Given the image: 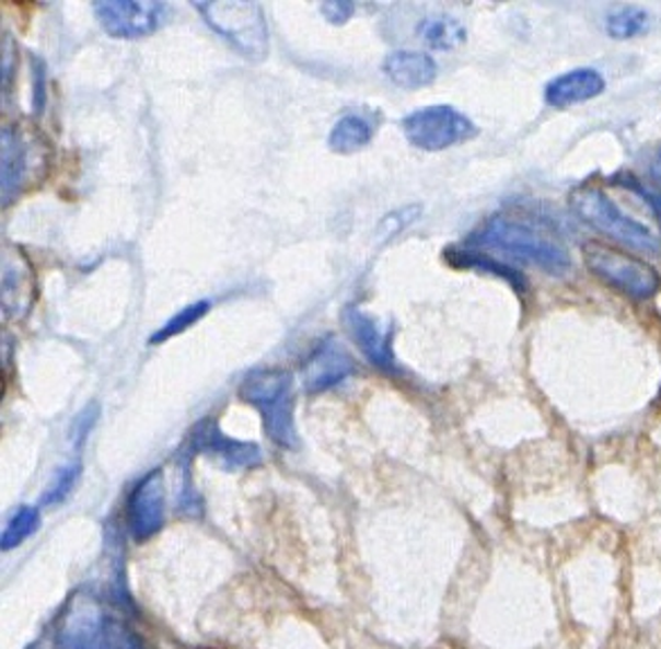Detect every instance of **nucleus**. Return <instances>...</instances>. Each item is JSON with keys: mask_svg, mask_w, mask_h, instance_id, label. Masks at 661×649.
<instances>
[{"mask_svg": "<svg viewBox=\"0 0 661 649\" xmlns=\"http://www.w3.org/2000/svg\"><path fill=\"white\" fill-rule=\"evenodd\" d=\"M569 206L576 217L584 223H590L596 231L610 235L612 240L628 244L643 253H657L659 242L652 235L648 225L628 217L605 193L603 187L594 183H582L569 195Z\"/></svg>", "mask_w": 661, "mask_h": 649, "instance_id": "20e7f679", "label": "nucleus"}, {"mask_svg": "<svg viewBox=\"0 0 661 649\" xmlns=\"http://www.w3.org/2000/svg\"><path fill=\"white\" fill-rule=\"evenodd\" d=\"M467 244L495 248L512 259L537 266L548 276H565L571 269V255L554 233L518 215H492L467 237Z\"/></svg>", "mask_w": 661, "mask_h": 649, "instance_id": "f257e3e1", "label": "nucleus"}, {"mask_svg": "<svg viewBox=\"0 0 661 649\" xmlns=\"http://www.w3.org/2000/svg\"><path fill=\"white\" fill-rule=\"evenodd\" d=\"M344 327L348 329L350 338L355 340V346L359 352L369 359L375 368L384 372H397V361L393 355V332L382 329L373 316L366 314L357 304H348V308L341 312Z\"/></svg>", "mask_w": 661, "mask_h": 649, "instance_id": "1a4fd4ad", "label": "nucleus"}, {"mask_svg": "<svg viewBox=\"0 0 661 649\" xmlns=\"http://www.w3.org/2000/svg\"><path fill=\"white\" fill-rule=\"evenodd\" d=\"M420 212H422L420 206H407V208H402V210L389 212V215L380 221V225H378V233H375L378 240H389V237L397 235V233L404 231V228H407L409 223H414V221L420 217Z\"/></svg>", "mask_w": 661, "mask_h": 649, "instance_id": "5701e85b", "label": "nucleus"}, {"mask_svg": "<svg viewBox=\"0 0 661 649\" xmlns=\"http://www.w3.org/2000/svg\"><path fill=\"white\" fill-rule=\"evenodd\" d=\"M443 257L448 259V264L454 266V269H472V271L490 274L495 278H501L506 282H510L518 291H526V287H529L526 278L518 269H512V266L495 259L488 253L467 251V248H448Z\"/></svg>", "mask_w": 661, "mask_h": 649, "instance_id": "dca6fc26", "label": "nucleus"}, {"mask_svg": "<svg viewBox=\"0 0 661 649\" xmlns=\"http://www.w3.org/2000/svg\"><path fill=\"white\" fill-rule=\"evenodd\" d=\"M616 183L623 185V187L633 189V193H637V195L650 206V210L654 212V217L661 221V195H659V193H654V189L646 187V185H643L637 176H633V174H618V176H616Z\"/></svg>", "mask_w": 661, "mask_h": 649, "instance_id": "393cba45", "label": "nucleus"}, {"mask_svg": "<svg viewBox=\"0 0 661 649\" xmlns=\"http://www.w3.org/2000/svg\"><path fill=\"white\" fill-rule=\"evenodd\" d=\"M95 419H97V406L93 404V406H89L80 417H78V422H76V427H72V438H76V442H78V447L86 440V436H89V431H91V427L95 425Z\"/></svg>", "mask_w": 661, "mask_h": 649, "instance_id": "cd10ccee", "label": "nucleus"}, {"mask_svg": "<svg viewBox=\"0 0 661 649\" xmlns=\"http://www.w3.org/2000/svg\"><path fill=\"white\" fill-rule=\"evenodd\" d=\"M204 21L246 59L260 61L269 53V27L260 3L253 0H206L195 3Z\"/></svg>", "mask_w": 661, "mask_h": 649, "instance_id": "7ed1b4c3", "label": "nucleus"}, {"mask_svg": "<svg viewBox=\"0 0 661 649\" xmlns=\"http://www.w3.org/2000/svg\"><path fill=\"white\" fill-rule=\"evenodd\" d=\"M404 136L409 144L425 151H440L465 142L476 136L474 123L463 113L448 104L425 106L402 120Z\"/></svg>", "mask_w": 661, "mask_h": 649, "instance_id": "423d86ee", "label": "nucleus"}, {"mask_svg": "<svg viewBox=\"0 0 661 649\" xmlns=\"http://www.w3.org/2000/svg\"><path fill=\"white\" fill-rule=\"evenodd\" d=\"M127 523L136 542L152 540L165 523V480L161 470H152L129 494Z\"/></svg>", "mask_w": 661, "mask_h": 649, "instance_id": "6e6552de", "label": "nucleus"}, {"mask_svg": "<svg viewBox=\"0 0 661 649\" xmlns=\"http://www.w3.org/2000/svg\"><path fill=\"white\" fill-rule=\"evenodd\" d=\"M321 14L329 23L341 25L355 14V3H350V0H327V3L321 5Z\"/></svg>", "mask_w": 661, "mask_h": 649, "instance_id": "bb28decb", "label": "nucleus"}, {"mask_svg": "<svg viewBox=\"0 0 661 649\" xmlns=\"http://www.w3.org/2000/svg\"><path fill=\"white\" fill-rule=\"evenodd\" d=\"M605 91L603 74L594 68H576L569 70L554 82L546 84L544 100L554 108H569L573 104L590 102Z\"/></svg>", "mask_w": 661, "mask_h": 649, "instance_id": "f8f14e48", "label": "nucleus"}, {"mask_svg": "<svg viewBox=\"0 0 661 649\" xmlns=\"http://www.w3.org/2000/svg\"><path fill=\"white\" fill-rule=\"evenodd\" d=\"M210 310V302L208 300H199V302H193L188 304V308H183L178 314H174L165 325L159 327V332H154L150 336V346H159V343H165L167 338L186 332L188 327H193L197 321H201Z\"/></svg>", "mask_w": 661, "mask_h": 649, "instance_id": "412c9836", "label": "nucleus"}, {"mask_svg": "<svg viewBox=\"0 0 661 649\" xmlns=\"http://www.w3.org/2000/svg\"><path fill=\"white\" fill-rule=\"evenodd\" d=\"M650 174H652V178H654L657 183H661V149L657 151V154H654V159H652V165H650Z\"/></svg>", "mask_w": 661, "mask_h": 649, "instance_id": "c85d7f7f", "label": "nucleus"}, {"mask_svg": "<svg viewBox=\"0 0 661 649\" xmlns=\"http://www.w3.org/2000/svg\"><path fill=\"white\" fill-rule=\"evenodd\" d=\"M373 138V125L359 113H346L337 120L327 136V144L337 154H352V151L363 149Z\"/></svg>", "mask_w": 661, "mask_h": 649, "instance_id": "6ab92c4d", "label": "nucleus"}, {"mask_svg": "<svg viewBox=\"0 0 661 649\" xmlns=\"http://www.w3.org/2000/svg\"><path fill=\"white\" fill-rule=\"evenodd\" d=\"M39 525H42L39 510L30 508V506L19 508L16 514L10 519L5 532H3V551L21 546L27 537H32V534L39 530Z\"/></svg>", "mask_w": 661, "mask_h": 649, "instance_id": "4be33fe9", "label": "nucleus"}, {"mask_svg": "<svg viewBox=\"0 0 661 649\" xmlns=\"http://www.w3.org/2000/svg\"><path fill=\"white\" fill-rule=\"evenodd\" d=\"M420 42L433 50H454L465 42V27L454 16H425L416 27Z\"/></svg>", "mask_w": 661, "mask_h": 649, "instance_id": "f3484780", "label": "nucleus"}, {"mask_svg": "<svg viewBox=\"0 0 661 649\" xmlns=\"http://www.w3.org/2000/svg\"><path fill=\"white\" fill-rule=\"evenodd\" d=\"M30 170V144L21 129H3V206L14 201Z\"/></svg>", "mask_w": 661, "mask_h": 649, "instance_id": "4468645a", "label": "nucleus"}, {"mask_svg": "<svg viewBox=\"0 0 661 649\" xmlns=\"http://www.w3.org/2000/svg\"><path fill=\"white\" fill-rule=\"evenodd\" d=\"M263 425L267 436L278 444L293 449L297 447V427H293V395H282L260 408Z\"/></svg>", "mask_w": 661, "mask_h": 649, "instance_id": "a211bd4d", "label": "nucleus"}, {"mask_svg": "<svg viewBox=\"0 0 661 649\" xmlns=\"http://www.w3.org/2000/svg\"><path fill=\"white\" fill-rule=\"evenodd\" d=\"M650 27V14L637 5H621L607 14L605 30L616 42L635 39V36L646 34Z\"/></svg>", "mask_w": 661, "mask_h": 649, "instance_id": "aec40b11", "label": "nucleus"}, {"mask_svg": "<svg viewBox=\"0 0 661 649\" xmlns=\"http://www.w3.org/2000/svg\"><path fill=\"white\" fill-rule=\"evenodd\" d=\"M193 449L214 455L227 470H251L263 463L260 447L253 442H240L222 433L214 419H204L193 429Z\"/></svg>", "mask_w": 661, "mask_h": 649, "instance_id": "9d476101", "label": "nucleus"}, {"mask_svg": "<svg viewBox=\"0 0 661 649\" xmlns=\"http://www.w3.org/2000/svg\"><path fill=\"white\" fill-rule=\"evenodd\" d=\"M582 257L587 269L596 278L635 300L652 298L661 287V278L654 266L603 242L582 244Z\"/></svg>", "mask_w": 661, "mask_h": 649, "instance_id": "39448f33", "label": "nucleus"}, {"mask_svg": "<svg viewBox=\"0 0 661 649\" xmlns=\"http://www.w3.org/2000/svg\"><path fill=\"white\" fill-rule=\"evenodd\" d=\"M55 645L57 649H144L120 611L82 593L66 604Z\"/></svg>", "mask_w": 661, "mask_h": 649, "instance_id": "f03ea898", "label": "nucleus"}, {"mask_svg": "<svg viewBox=\"0 0 661 649\" xmlns=\"http://www.w3.org/2000/svg\"><path fill=\"white\" fill-rule=\"evenodd\" d=\"M93 12L114 39H140L156 32L167 19V5L154 0H97Z\"/></svg>", "mask_w": 661, "mask_h": 649, "instance_id": "0eeeda50", "label": "nucleus"}, {"mask_svg": "<svg viewBox=\"0 0 661 649\" xmlns=\"http://www.w3.org/2000/svg\"><path fill=\"white\" fill-rule=\"evenodd\" d=\"M34 61V70H32V89H34V97H32V104H34V111L42 113L44 111V104H46V68H44V61L42 59H32Z\"/></svg>", "mask_w": 661, "mask_h": 649, "instance_id": "a878e982", "label": "nucleus"}, {"mask_svg": "<svg viewBox=\"0 0 661 649\" xmlns=\"http://www.w3.org/2000/svg\"><path fill=\"white\" fill-rule=\"evenodd\" d=\"M293 379L287 370L280 368H267V370H253L244 376L240 386V397L255 408H263L269 402L289 395L291 393Z\"/></svg>", "mask_w": 661, "mask_h": 649, "instance_id": "2eb2a0df", "label": "nucleus"}, {"mask_svg": "<svg viewBox=\"0 0 661 649\" xmlns=\"http://www.w3.org/2000/svg\"><path fill=\"white\" fill-rule=\"evenodd\" d=\"M382 70L386 72V78L397 84L399 89L416 91L422 86H429L436 74L438 66L431 55L418 53V50H393L384 57Z\"/></svg>", "mask_w": 661, "mask_h": 649, "instance_id": "ddd939ff", "label": "nucleus"}, {"mask_svg": "<svg viewBox=\"0 0 661 649\" xmlns=\"http://www.w3.org/2000/svg\"><path fill=\"white\" fill-rule=\"evenodd\" d=\"M80 472H82V467H80V465H70V467H63V470L59 472V476L55 478L53 487L46 491V496H44V503H46V506L61 503V501L66 499V496L70 494V489L76 487V483H78V478H80Z\"/></svg>", "mask_w": 661, "mask_h": 649, "instance_id": "b1692460", "label": "nucleus"}, {"mask_svg": "<svg viewBox=\"0 0 661 649\" xmlns=\"http://www.w3.org/2000/svg\"><path fill=\"white\" fill-rule=\"evenodd\" d=\"M355 372V361L335 338H325L303 363V384L308 393H323L341 384Z\"/></svg>", "mask_w": 661, "mask_h": 649, "instance_id": "9b49d317", "label": "nucleus"}]
</instances>
